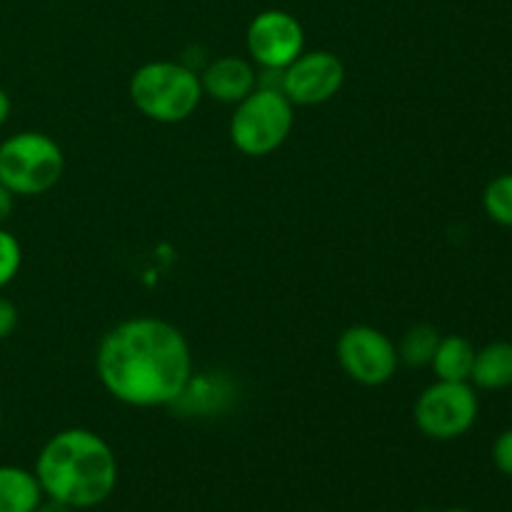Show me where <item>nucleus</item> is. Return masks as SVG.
Here are the masks:
<instances>
[{
	"label": "nucleus",
	"mask_w": 512,
	"mask_h": 512,
	"mask_svg": "<svg viewBox=\"0 0 512 512\" xmlns=\"http://www.w3.org/2000/svg\"><path fill=\"white\" fill-rule=\"evenodd\" d=\"M470 383L480 390H505L512 385V343L495 340L475 350Z\"/></svg>",
	"instance_id": "9b49d317"
},
{
	"label": "nucleus",
	"mask_w": 512,
	"mask_h": 512,
	"mask_svg": "<svg viewBox=\"0 0 512 512\" xmlns=\"http://www.w3.org/2000/svg\"><path fill=\"white\" fill-rule=\"evenodd\" d=\"M338 360L348 378L365 388H378L393 380L400 365L393 340L370 325H353L343 330L338 338Z\"/></svg>",
	"instance_id": "0eeeda50"
},
{
	"label": "nucleus",
	"mask_w": 512,
	"mask_h": 512,
	"mask_svg": "<svg viewBox=\"0 0 512 512\" xmlns=\"http://www.w3.org/2000/svg\"><path fill=\"white\" fill-rule=\"evenodd\" d=\"M95 370L103 388L120 403L160 408L188 390L193 355L175 325L160 318H133L105 333Z\"/></svg>",
	"instance_id": "f257e3e1"
},
{
	"label": "nucleus",
	"mask_w": 512,
	"mask_h": 512,
	"mask_svg": "<svg viewBox=\"0 0 512 512\" xmlns=\"http://www.w3.org/2000/svg\"><path fill=\"white\" fill-rule=\"evenodd\" d=\"M293 123V103L285 98L283 90L258 85L235 108L230 120V140L243 155L263 158L288 140Z\"/></svg>",
	"instance_id": "20e7f679"
},
{
	"label": "nucleus",
	"mask_w": 512,
	"mask_h": 512,
	"mask_svg": "<svg viewBox=\"0 0 512 512\" xmlns=\"http://www.w3.org/2000/svg\"><path fill=\"white\" fill-rule=\"evenodd\" d=\"M493 463L503 475L512 478V428L503 430L493 443Z\"/></svg>",
	"instance_id": "f3484780"
},
{
	"label": "nucleus",
	"mask_w": 512,
	"mask_h": 512,
	"mask_svg": "<svg viewBox=\"0 0 512 512\" xmlns=\"http://www.w3.org/2000/svg\"><path fill=\"white\" fill-rule=\"evenodd\" d=\"M13 208H15V195L10 193L3 183H0V228H3V225L10 220Z\"/></svg>",
	"instance_id": "6ab92c4d"
},
{
	"label": "nucleus",
	"mask_w": 512,
	"mask_h": 512,
	"mask_svg": "<svg viewBox=\"0 0 512 512\" xmlns=\"http://www.w3.org/2000/svg\"><path fill=\"white\" fill-rule=\"evenodd\" d=\"M63 168V150L45 133L25 130L0 143V183L13 195L48 193Z\"/></svg>",
	"instance_id": "39448f33"
},
{
	"label": "nucleus",
	"mask_w": 512,
	"mask_h": 512,
	"mask_svg": "<svg viewBox=\"0 0 512 512\" xmlns=\"http://www.w3.org/2000/svg\"><path fill=\"white\" fill-rule=\"evenodd\" d=\"M43 500L35 473L18 465H0V512H35Z\"/></svg>",
	"instance_id": "f8f14e48"
},
{
	"label": "nucleus",
	"mask_w": 512,
	"mask_h": 512,
	"mask_svg": "<svg viewBox=\"0 0 512 512\" xmlns=\"http://www.w3.org/2000/svg\"><path fill=\"white\" fill-rule=\"evenodd\" d=\"M8 118H10V95L0 88V128L8 123Z\"/></svg>",
	"instance_id": "412c9836"
},
{
	"label": "nucleus",
	"mask_w": 512,
	"mask_h": 512,
	"mask_svg": "<svg viewBox=\"0 0 512 512\" xmlns=\"http://www.w3.org/2000/svg\"><path fill=\"white\" fill-rule=\"evenodd\" d=\"M345 83L343 60L328 50H310L300 53L283 70L280 90L293 105H320L338 95Z\"/></svg>",
	"instance_id": "1a4fd4ad"
},
{
	"label": "nucleus",
	"mask_w": 512,
	"mask_h": 512,
	"mask_svg": "<svg viewBox=\"0 0 512 512\" xmlns=\"http://www.w3.org/2000/svg\"><path fill=\"white\" fill-rule=\"evenodd\" d=\"M475 363V348L468 338L463 335H448L440 338L438 350H435L433 373L438 380H453V383H470V373H473Z\"/></svg>",
	"instance_id": "ddd939ff"
},
{
	"label": "nucleus",
	"mask_w": 512,
	"mask_h": 512,
	"mask_svg": "<svg viewBox=\"0 0 512 512\" xmlns=\"http://www.w3.org/2000/svg\"><path fill=\"white\" fill-rule=\"evenodd\" d=\"M483 208L493 223L512 228V173L490 180L483 193Z\"/></svg>",
	"instance_id": "2eb2a0df"
},
{
	"label": "nucleus",
	"mask_w": 512,
	"mask_h": 512,
	"mask_svg": "<svg viewBox=\"0 0 512 512\" xmlns=\"http://www.w3.org/2000/svg\"><path fill=\"white\" fill-rule=\"evenodd\" d=\"M200 85H203V93L210 95V98L220 100V103L238 105L240 100L248 98L258 88V73L245 58L225 55V58L213 60L205 68V73L200 75Z\"/></svg>",
	"instance_id": "9d476101"
},
{
	"label": "nucleus",
	"mask_w": 512,
	"mask_h": 512,
	"mask_svg": "<svg viewBox=\"0 0 512 512\" xmlns=\"http://www.w3.org/2000/svg\"><path fill=\"white\" fill-rule=\"evenodd\" d=\"M440 333L428 323L413 325L408 333L403 335L398 348L400 363L410 365V368H423V365H430L435 350H438Z\"/></svg>",
	"instance_id": "4468645a"
},
{
	"label": "nucleus",
	"mask_w": 512,
	"mask_h": 512,
	"mask_svg": "<svg viewBox=\"0 0 512 512\" xmlns=\"http://www.w3.org/2000/svg\"><path fill=\"white\" fill-rule=\"evenodd\" d=\"M0 425H3V410H0Z\"/></svg>",
	"instance_id": "5701e85b"
},
{
	"label": "nucleus",
	"mask_w": 512,
	"mask_h": 512,
	"mask_svg": "<svg viewBox=\"0 0 512 512\" xmlns=\"http://www.w3.org/2000/svg\"><path fill=\"white\" fill-rule=\"evenodd\" d=\"M203 95L200 75L173 60L145 63L130 78V100L155 123H183L198 110Z\"/></svg>",
	"instance_id": "7ed1b4c3"
},
{
	"label": "nucleus",
	"mask_w": 512,
	"mask_h": 512,
	"mask_svg": "<svg viewBox=\"0 0 512 512\" xmlns=\"http://www.w3.org/2000/svg\"><path fill=\"white\" fill-rule=\"evenodd\" d=\"M248 53L263 70H285L305 48L303 25L285 10H263L245 33Z\"/></svg>",
	"instance_id": "6e6552de"
},
{
	"label": "nucleus",
	"mask_w": 512,
	"mask_h": 512,
	"mask_svg": "<svg viewBox=\"0 0 512 512\" xmlns=\"http://www.w3.org/2000/svg\"><path fill=\"white\" fill-rule=\"evenodd\" d=\"M478 395L470 383L438 380L420 393L415 403V425L433 440H455L478 420Z\"/></svg>",
	"instance_id": "423d86ee"
},
{
	"label": "nucleus",
	"mask_w": 512,
	"mask_h": 512,
	"mask_svg": "<svg viewBox=\"0 0 512 512\" xmlns=\"http://www.w3.org/2000/svg\"><path fill=\"white\" fill-rule=\"evenodd\" d=\"M20 263H23V250H20L18 238L5 228H0V290L13 283Z\"/></svg>",
	"instance_id": "dca6fc26"
},
{
	"label": "nucleus",
	"mask_w": 512,
	"mask_h": 512,
	"mask_svg": "<svg viewBox=\"0 0 512 512\" xmlns=\"http://www.w3.org/2000/svg\"><path fill=\"white\" fill-rule=\"evenodd\" d=\"M35 512H75V510H73V508H68V505L58 503V500H50V498H45L43 503H40L38 508H35Z\"/></svg>",
	"instance_id": "aec40b11"
},
{
	"label": "nucleus",
	"mask_w": 512,
	"mask_h": 512,
	"mask_svg": "<svg viewBox=\"0 0 512 512\" xmlns=\"http://www.w3.org/2000/svg\"><path fill=\"white\" fill-rule=\"evenodd\" d=\"M43 495L73 510L105 503L118 485V460L98 433L70 428L55 433L35 460Z\"/></svg>",
	"instance_id": "f03ea898"
},
{
	"label": "nucleus",
	"mask_w": 512,
	"mask_h": 512,
	"mask_svg": "<svg viewBox=\"0 0 512 512\" xmlns=\"http://www.w3.org/2000/svg\"><path fill=\"white\" fill-rule=\"evenodd\" d=\"M443 512H473V510H465V508H450V510H443Z\"/></svg>",
	"instance_id": "4be33fe9"
},
{
	"label": "nucleus",
	"mask_w": 512,
	"mask_h": 512,
	"mask_svg": "<svg viewBox=\"0 0 512 512\" xmlns=\"http://www.w3.org/2000/svg\"><path fill=\"white\" fill-rule=\"evenodd\" d=\"M15 328H18V308L13 300L0 298V340L10 338Z\"/></svg>",
	"instance_id": "a211bd4d"
}]
</instances>
